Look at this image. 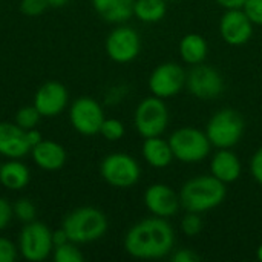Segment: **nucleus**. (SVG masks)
Segmentation results:
<instances>
[{"instance_id":"0eeeda50","label":"nucleus","mask_w":262,"mask_h":262,"mask_svg":"<svg viewBox=\"0 0 262 262\" xmlns=\"http://www.w3.org/2000/svg\"><path fill=\"white\" fill-rule=\"evenodd\" d=\"M100 173L109 186L127 189L138 183L141 177V169L134 157L118 152L107 155L101 161Z\"/></svg>"},{"instance_id":"4c0bfd02","label":"nucleus","mask_w":262,"mask_h":262,"mask_svg":"<svg viewBox=\"0 0 262 262\" xmlns=\"http://www.w3.org/2000/svg\"><path fill=\"white\" fill-rule=\"evenodd\" d=\"M69 0H48V5L51 8H63L64 5H68Z\"/></svg>"},{"instance_id":"6ab92c4d","label":"nucleus","mask_w":262,"mask_h":262,"mask_svg":"<svg viewBox=\"0 0 262 262\" xmlns=\"http://www.w3.org/2000/svg\"><path fill=\"white\" fill-rule=\"evenodd\" d=\"M143 158L144 161L154 167V169H164L167 167L172 161H173V152L172 147L169 144V140H163L161 135L160 137H150V138H144L143 147Z\"/></svg>"},{"instance_id":"72a5a7b5","label":"nucleus","mask_w":262,"mask_h":262,"mask_svg":"<svg viewBox=\"0 0 262 262\" xmlns=\"http://www.w3.org/2000/svg\"><path fill=\"white\" fill-rule=\"evenodd\" d=\"M172 261L173 262H196L200 261V256L189 249H180L178 252H175L172 255Z\"/></svg>"},{"instance_id":"1a4fd4ad","label":"nucleus","mask_w":262,"mask_h":262,"mask_svg":"<svg viewBox=\"0 0 262 262\" xmlns=\"http://www.w3.org/2000/svg\"><path fill=\"white\" fill-rule=\"evenodd\" d=\"M187 72L178 63L167 61L158 64L149 77V91L163 100L178 95L186 88Z\"/></svg>"},{"instance_id":"9b49d317","label":"nucleus","mask_w":262,"mask_h":262,"mask_svg":"<svg viewBox=\"0 0 262 262\" xmlns=\"http://www.w3.org/2000/svg\"><path fill=\"white\" fill-rule=\"evenodd\" d=\"M104 46L111 60L115 63H129L138 57L141 51V38L135 29L118 26L107 35Z\"/></svg>"},{"instance_id":"ddd939ff","label":"nucleus","mask_w":262,"mask_h":262,"mask_svg":"<svg viewBox=\"0 0 262 262\" xmlns=\"http://www.w3.org/2000/svg\"><path fill=\"white\" fill-rule=\"evenodd\" d=\"M253 23L241 8L226 9L220 20V34L230 46H243L253 35Z\"/></svg>"},{"instance_id":"473e14b6","label":"nucleus","mask_w":262,"mask_h":262,"mask_svg":"<svg viewBox=\"0 0 262 262\" xmlns=\"http://www.w3.org/2000/svg\"><path fill=\"white\" fill-rule=\"evenodd\" d=\"M12 215H14V212H12L11 204L5 198H0V230L6 229Z\"/></svg>"},{"instance_id":"f3484780","label":"nucleus","mask_w":262,"mask_h":262,"mask_svg":"<svg viewBox=\"0 0 262 262\" xmlns=\"http://www.w3.org/2000/svg\"><path fill=\"white\" fill-rule=\"evenodd\" d=\"M243 172L241 160L230 149H218L210 160V173L224 184L235 183Z\"/></svg>"},{"instance_id":"5701e85b","label":"nucleus","mask_w":262,"mask_h":262,"mask_svg":"<svg viewBox=\"0 0 262 262\" xmlns=\"http://www.w3.org/2000/svg\"><path fill=\"white\" fill-rule=\"evenodd\" d=\"M166 0H135L134 15L143 23H158L166 17Z\"/></svg>"},{"instance_id":"cd10ccee","label":"nucleus","mask_w":262,"mask_h":262,"mask_svg":"<svg viewBox=\"0 0 262 262\" xmlns=\"http://www.w3.org/2000/svg\"><path fill=\"white\" fill-rule=\"evenodd\" d=\"M12 212L15 215V218L21 223H31L35 220V206L32 204V201H29L28 198H21L18 200L14 207H12Z\"/></svg>"},{"instance_id":"393cba45","label":"nucleus","mask_w":262,"mask_h":262,"mask_svg":"<svg viewBox=\"0 0 262 262\" xmlns=\"http://www.w3.org/2000/svg\"><path fill=\"white\" fill-rule=\"evenodd\" d=\"M40 118H41V115L35 106H25V107L18 109V112L15 114V124H18L21 129L28 130V129H34L38 124Z\"/></svg>"},{"instance_id":"a211bd4d","label":"nucleus","mask_w":262,"mask_h":262,"mask_svg":"<svg viewBox=\"0 0 262 262\" xmlns=\"http://www.w3.org/2000/svg\"><path fill=\"white\" fill-rule=\"evenodd\" d=\"M32 160L43 170H58L66 163V150L52 140H41L31 149Z\"/></svg>"},{"instance_id":"6e6552de","label":"nucleus","mask_w":262,"mask_h":262,"mask_svg":"<svg viewBox=\"0 0 262 262\" xmlns=\"http://www.w3.org/2000/svg\"><path fill=\"white\" fill-rule=\"evenodd\" d=\"M18 247L25 259L34 262L43 261L54 250L52 232L43 223H26V226L20 232Z\"/></svg>"},{"instance_id":"bb28decb","label":"nucleus","mask_w":262,"mask_h":262,"mask_svg":"<svg viewBox=\"0 0 262 262\" xmlns=\"http://www.w3.org/2000/svg\"><path fill=\"white\" fill-rule=\"evenodd\" d=\"M100 134L107 141H118L124 137V124L117 118H104L100 127Z\"/></svg>"},{"instance_id":"4be33fe9","label":"nucleus","mask_w":262,"mask_h":262,"mask_svg":"<svg viewBox=\"0 0 262 262\" xmlns=\"http://www.w3.org/2000/svg\"><path fill=\"white\" fill-rule=\"evenodd\" d=\"M29 169L17 160H11L0 166V183L9 190H21L29 183Z\"/></svg>"},{"instance_id":"7ed1b4c3","label":"nucleus","mask_w":262,"mask_h":262,"mask_svg":"<svg viewBox=\"0 0 262 262\" xmlns=\"http://www.w3.org/2000/svg\"><path fill=\"white\" fill-rule=\"evenodd\" d=\"M63 229L69 241L88 244L103 238L107 230V218L95 207H80L64 218Z\"/></svg>"},{"instance_id":"423d86ee","label":"nucleus","mask_w":262,"mask_h":262,"mask_svg":"<svg viewBox=\"0 0 262 262\" xmlns=\"http://www.w3.org/2000/svg\"><path fill=\"white\" fill-rule=\"evenodd\" d=\"M134 124L143 138L160 137L169 124V109L164 100L155 95L141 100L134 114Z\"/></svg>"},{"instance_id":"20e7f679","label":"nucleus","mask_w":262,"mask_h":262,"mask_svg":"<svg viewBox=\"0 0 262 262\" xmlns=\"http://www.w3.org/2000/svg\"><path fill=\"white\" fill-rule=\"evenodd\" d=\"M244 134V120L235 109H220L215 112L206 126V135L210 144L216 149L235 147Z\"/></svg>"},{"instance_id":"f03ea898","label":"nucleus","mask_w":262,"mask_h":262,"mask_svg":"<svg viewBox=\"0 0 262 262\" xmlns=\"http://www.w3.org/2000/svg\"><path fill=\"white\" fill-rule=\"evenodd\" d=\"M226 184L210 175H198L186 181L180 190L181 207L186 212L204 213L226 200Z\"/></svg>"},{"instance_id":"7c9ffc66","label":"nucleus","mask_w":262,"mask_h":262,"mask_svg":"<svg viewBox=\"0 0 262 262\" xmlns=\"http://www.w3.org/2000/svg\"><path fill=\"white\" fill-rule=\"evenodd\" d=\"M15 259H17L15 246L6 238H0V262H14Z\"/></svg>"},{"instance_id":"c756f323","label":"nucleus","mask_w":262,"mask_h":262,"mask_svg":"<svg viewBox=\"0 0 262 262\" xmlns=\"http://www.w3.org/2000/svg\"><path fill=\"white\" fill-rule=\"evenodd\" d=\"M241 9L253 25L262 26V0H246Z\"/></svg>"},{"instance_id":"f704fd0d","label":"nucleus","mask_w":262,"mask_h":262,"mask_svg":"<svg viewBox=\"0 0 262 262\" xmlns=\"http://www.w3.org/2000/svg\"><path fill=\"white\" fill-rule=\"evenodd\" d=\"M26 140H28V143H29V146H31V149L35 146V144H38L43 138H41V134L34 127V129H28L26 130Z\"/></svg>"},{"instance_id":"dca6fc26","label":"nucleus","mask_w":262,"mask_h":262,"mask_svg":"<svg viewBox=\"0 0 262 262\" xmlns=\"http://www.w3.org/2000/svg\"><path fill=\"white\" fill-rule=\"evenodd\" d=\"M31 152L26 130L18 124L0 123V154L11 160H18Z\"/></svg>"},{"instance_id":"58836bf2","label":"nucleus","mask_w":262,"mask_h":262,"mask_svg":"<svg viewBox=\"0 0 262 262\" xmlns=\"http://www.w3.org/2000/svg\"><path fill=\"white\" fill-rule=\"evenodd\" d=\"M256 258H258V261L262 262V244L258 247V250H256Z\"/></svg>"},{"instance_id":"aec40b11","label":"nucleus","mask_w":262,"mask_h":262,"mask_svg":"<svg viewBox=\"0 0 262 262\" xmlns=\"http://www.w3.org/2000/svg\"><path fill=\"white\" fill-rule=\"evenodd\" d=\"M135 0H92L98 15L111 23H123L134 15Z\"/></svg>"},{"instance_id":"2eb2a0df","label":"nucleus","mask_w":262,"mask_h":262,"mask_svg":"<svg viewBox=\"0 0 262 262\" xmlns=\"http://www.w3.org/2000/svg\"><path fill=\"white\" fill-rule=\"evenodd\" d=\"M68 104V91L58 81H46L35 94L34 106L41 117H55Z\"/></svg>"},{"instance_id":"ea45409f","label":"nucleus","mask_w":262,"mask_h":262,"mask_svg":"<svg viewBox=\"0 0 262 262\" xmlns=\"http://www.w3.org/2000/svg\"><path fill=\"white\" fill-rule=\"evenodd\" d=\"M166 2H170V0H166Z\"/></svg>"},{"instance_id":"f257e3e1","label":"nucleus","mask_w":262,"mask_h":262,"mask_svg":"<svg viewBox=\"0 0 262 262\" xmlns=\"http://www.w3.org/2000/svg\"><path fill=\"white\" fill-rule=\"evenodd\" d=\"M175 244V232L166 218L154 216L134 224L124 236V250L137 259L167 256Z\"/></svg>"},{"instance_id":"39448f33","label":"nucleus","mask_w":262,"mask_h":262,"mask_svg":"<svg viewBox=\"0 0 262 262\" xmlns=\"http://www.w3.org/2000/svg\"><path fill=\"white\" fill-rule=\"evenodd\" d=\"M169 144L173 157L181 163H200L209 157L212 149L206 132L192 126L177 129L169 137Z\"/></svg>"},{"instance_id":"b1692460","label":"nucleus","mask_w":262,"mask_h":262,"mask_svg":"<svg viewBox=\"0 0 262 262\" xmlns=\"http://www.w3.org/2000/svg\"><path fill=\"white\" fill-rule=\"evenodd\" d=\"M84 259L83 253L75 243L68 241L64 244L54 247V261L55 262H81Z\"/></svg>"},{"instance_id":"412c9836","label":"nucleus","mask_w":262,"mask_h":262,"mask_svg":"<svg viewBox=\"0 0 262 262\" xmlns=\"http://www.w3.org/2000/svg\"><path fill=\"white\" fill-rule=\"evenodd\" d=\"M178 51H180V57L183 58L186 64L195 66L200 63H204L207 52H209V45H207V40L201 34L190 32V34H186L180 40Z\"/></svg>"},{"instance_id":"c85d7f7f","label":"nucleus","mask_w":262,"mask_h":262,"mask_svg":"<svg viewBox=\"0 0 262 262\" xmlns=\"http://www.w3.org/2000/svg\"><path fill=\"white\" fill-rule=\"evenodd\" d=\"M48 0H21L20 11L28 17H37L43 14L48 8Z\"/></svg>"},{"instance_id":"e433bc0d","label":"nucleus","mask_w":262,"mask_h":262,"mask_svg":"<svg viewBox=\"0 0 262 262\" xmlns=\"http://www.w3.org/2000/svg\"><path fill=\"white\" fill-rule=\"evenodd\" d=\"M220 6L224 9H233V8H243L246 0H215Z\"/></svg>"},{"instance_id":"f8f14e48","label":"nucleus","mask_w":262,"mask_h":262,"mask_svg":"<svg viewBox=\"0 0 262 262\" xmlns=\"http://www.w3.org/2000/svg\"><path fill=\"white\" fill-rule=\"evenodd\" d=\"M69 118L78 134L95 135L100 134V127L104 121V112L97 100L91 97H81L72 103Z\"/></svg>"},{"instance_id":"c9c22d12","label":"nucleus","mask_w":262,"mask_h":262,"mask_svg":"<svg viewBox=\"0 0 262 262\" xmlns=\"http://www.w3.org/2000/svg\"><path fill=\"white\" fill-rule=\"evenodd\" d=\"M68 241H69V238H68V235H66V232H64L63 227L58 229V230H55V232H52V243H54V247H55V246H60V244H64V243H68Z\"/></svg>"},{"instance_id":"4468645a","label":"nucleus","mask_w":262,"mask_h":262,"mask_svg":"<svg viewBox=\"0 0 262 262\" xmlns=\"http://www.w3.org/2000/svg\"><path fill=\"white\" fill-rule=\"evenodd\" d=\"M144 206L154 216L172 218L181 207L180 193L163 183L150 184L144 192Z\"/></svg>"},{"instance_id":"9d476101","label":"nucleus","mask_w":262,"mask_h":262,"mask_svg":"<svg viewBox=\"0 0 262 262\" xmlns=\"http://www.w3.org/2000/svg\"><path fill=\"white\" fill-rule=\"evenodd\" d=\"M186 88L195 98L212 100L224 91V78L216 68L200 63L187 72Z\"/></svg>"},{"instance_id":"2f4dec72","label":"nucleus","mask_w":262,"mask_h":262,"mask_svg":"<svg viewBox=\"0 0 262 262\" xmlns=\"http://www.w3.org/2000/svg\"><path fill=\"white\" fill-rule=\"evenodd\" d=\"M250 172L255 181L262 186V147H259L250 160Z\"/></svg>"},{"instance_id":"a878e982","label":"nucleus","mask_w":262,"mask_h":262,"mask_svg":"<svg viewBox=\"0 0 262 262\" xmlns=\"http://www.w3.org/2000/svg\"><path fill=\"white\" fill-rule=\"evenodd\" d=\"M181 232L186 235V236H196L203 232V227H204V223H203V218L200 213H195V212H187L183 220H181Z\"/></svg>"}]
</instances>
